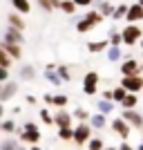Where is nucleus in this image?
<instances>
[{"label":"nucleus","instance_id":"nucleus-1","mask_svg":"<svg viewBox=\"0 0 143 150\" xmlns=\"http://www.w3.org/2000/svg\"><path fill=\"white\" fill-rule=\"evenodd\" d=\"M118 72H121V76H143V63L128 56L118 63Z\"/></svg>","mask_w":143,"mask_h":150},{"label":"nucleus","instance_id":"nucleus-2","mask_svg":"<svg viewBox=\"0 0 143 150\" xmlns=\"http://www.w3.org/2000/svg\"><path fill=\"white\" fill-rule=\"evenodd\" d=\"M121 38H123V45H125V47H132V45L141 43L143 27L141 25H125L123 29H121Z\"/></svg>","mask_w":143,"mask_h":150},{"label":"nucleus","instance_id":"nucleus-3","mask_svg":"<svg viewBox=\"0 0 143 150\" xmlns=\"http://www.w3.org/2000/svg\"><path fill=\"white\" fill-rule=\"evenodd\" d=\"M94 137V130L89 128V123H76L74 125V141L78 148H83V146H87V141Z\"/></svg>","mask_w":143,"mask_h":150},{"label":"nucleus","instance_id":"nucleus-4","mask_svg":"<svg viewBox=\"0 0 143 150\" xmlns=\"http://www.w3.org/2000/svg\"><path fill=\"white\" fill-rule=\"evenodd\" d=\"M99 81H101L99 72H94V69L85 72V76H83V92L87 96H96L99 94Z\"/></svg>","mask_w":143,"mask_h":150},{"label":"nucleus","instance_id":"nucleus-5","mask_svg":"<svg viewBox=\"0 0 143 150\" xmlns=\"http://www.w3.org/2000/svg\"><path fill=\"white\" fill-rule=\"evenodd\" d=\"M118 85H121L128 94H139L143 90V76H123Z\"/></svg>","mask_w":143,"mask_h":150},{"label":"nucleus","instance_id":"nucleus-6","mask_svg":"<svg viewBox=\"0 0 143 150\" xmlns=\"http://www.w3.org/2000/svg\"><path fill=\"white\" fill-rule=\"evenodd\" d=\"M110 130H112L114 134H118V137L123 139V141H128V137L132 134V128H130L128 123H125V121L121 119V117H116V119H112V121H110Z\"/></svg>","mask_w":143,"mask_h":150},{"label":"nucleus","instance_id":"nucleus-7","mask_svg":"<svg viewBox=\"0 0 143 150\" xmlns=\"http://www.w3.org/2000/svg\"><path fill=\"white\" fill-rule=\"evenodd\" d=\"M121 119L130 125L132 130H141V125H143V114L137 112V110H123V112H121Z\"/></svg>","mask_w":143,"mask_h":150},{"label":"nucleus","instance_id":"nucleus-8","mask_svg":"<svg viewBox=\"0 0 143 150\" xmlns=\"http://www.w3.org/2000/svg\"><path fill=\"white\" fill-rule=\"evenodd\" d=\"M16 94H18V81L9 79L7 83H0V103H5V101L13 99Z\"/></svg>","mask_w":143,"mask_h":150},{"label":"nucleus","instance_id":"nucleus-9","mask_svg":"<svg viewBox=\"0 0 143 150\" xmlns=\"http://www.w3.org/2000/svg\"><path fill=\"white\" fill-rule=\"evenodd\" d=\"M74 117H72V112H67V110H56L54 112V125L56 128H74Z\"/></svg>","mask_w":143,"mask_h":150},{"label":"nucleus","instance_id":"nucleus-10","mask_svg":"<svg viewBox=\"0 0 143 150\" xmlns=\"http://www.w3.org/2000/svg\"><path fill=\"white\" fill-rule=\"evenodd\" d=\"M43 132H25L23 128H18V144H27V146H38L40 144Z\"/></svg>","mask_w":143,"mask_h":150},{"label":"nucleus","instance_id":"nucleus-11","mask_svg":"<svg viewBox=\"0 0 143 150\" xmlns=\"http://www.w3.org/2000/svg\"><path fill=\"white\" fill-rule=\"evenodd\" d=\"M2 40L5 43H11V45H20L23 47V43H25V34L18 29H11V27H7L5 34H2Z\"/></svg>","mask_w":143,"mask_h":150},{"label":"nucleus","instance_id":"nucleus-12","mask_svg":"<svg viewBox=\"0 0 143 150\" xmlns=\"http://www.w3.org/2000/svg\"><path fill=\"white\" fill-rule=\"evenodd\" d=\"M143 20V7L141 5H130L128 7V16H125V23L128 25H137V23H141Z\"/></svg>","mask_w":143,"mask_h":150},{"label":"nucleus","instance_id":"nucleus-13","mask_svg":"<svg viewBox=\"0 0 143 150\" xmlns=\"http://www.w3.org/2000/svg\"><path fill=\"white\" fill-rule=\"evenodd\" d=\"M114 7L116 5H112L110 0H94V9H96L103 18H112L114 16Z\"/></svg>","mask_w":143,"mask_h":150},{"label":"nucleus","instance_id":"nucleus-14","mask_svg":"<svg viewBox=\"0 0 143 150\" xmlns=\"http://www.w3.org/2000/svg\"><path fill=\"white\" fill-rule=\"evenodd\" d=\"M7 23H9L7 27H11V29H18V31H25V27H27L25 18H23L18 11H9V16H7Z\"/></svg>","mask_w":143,"mask_h":150},{"label":"nucleus","instance_id":"nucleus-15","mask_svg":"<svg viewBox=\"0 0 143 150\" xmlns=\"http://www.w3.org/2000/svg\"><path fill=\"white\" fill-rule=\"evenodd\" d=\"M18 79H23V81H34V79H36V67L29 65V63L18 65Z\"/></svg>","mask_w":143,"mask_h":150},{"label":"nucleus","instance_id":"nucleus-16","mask_svg":"<svg viewBox=\"0 0 143 150\" xmlns=\"http://www.w3.org/2000/svg\"><path fill=\"white\" fill-rule=\"evenodd\" d=\"M0 45H2V50L9 54L11 61H20V58H23V47H20V45H11V43H5V40Z\"/></svg>","mask_w":143,"mask_h":150},{"label":"nucleus","instance_id":"nucleus-17","mask_svg":"<svg viewBox=\"0 0 143 150\" xmlns=\"http://www.w3.org/2000/svg\"><path fill=\"white\" fill-rule=\"evenodd\" d=\"M110 43H107V38H101V40H92V43H87V52L89 54H101V52H107Z\"/></svg>","mask_w":143,"mask_h":150},{"label":"nucleus","instance_id":"nucleus-18","mask_svg":"<svg viewBox=\"0 0 143 150\" xmlns=\"http://www.w3.org/2000/svg\"><path fill=\"white\" fill-rule=\"evenodd\" d=\"M87 123H89V128H92V130H103V128H107V117H103V114H92V117H89V121H87Z\"/></svg>","mask_w":143,"mask_h":150},{"label":"nucleus","instance_id":"nucleus-19","mask_svg":"<svg viewBox=\"0 0 143 150\" xmlns=\"http://www.w3.org/2000/svg\"><path fill=\"white\" fill-rule=\"evenodd\" d=\"M114 108H116V103H114V101H105V99H99V101H96V110H99V114H103V117L112 114Z\"/></svg>","mask_w":143,"mask_h":150},{"label":"nucleus","instance_id":"nucleus-20","mask_svg":"<svg viewBox=\"0 0 143 150\" xmlns=\"http://www.w3.org/2000/svg\"><path fill=\"white\" fill-rule=\"evenodd\" d=\"M36 5L45 13H51V11H56V9H61V0H36Z\"/></svg>","mask_w":143,"mask_h":150},{"label":"nucleus","instance_id":"nucleus-21","mask_svg":"<svg viewBox=\"0 0 143 150\" xmlns=\"http://www.w3.org/2000/svg\"><path fill=\"white\" fill-rule=\"evenodd\" d=\"M107 43H110V47H121V45H123L121 31H118L116 27H110V31H107Z\"/></svg>","mask_w":143,"mask_h":150},{"label":"nucleus","instance_id":"nucleus-22","mask_svg":"<svg viewBox=\"0 0 143 150\" xmlns=\"http://www.w3.org/2000/svg\"><path fill=\"white\" fill-rule=\"evenodd\" d=\"M11 7H13V11H18L20 16H27V13L31 11L29 0H11Z\"/></svg>","mask_w":143,"mask_h":150},{"label":"nucleus","instance_id":"nucleus-23","mask_svg":"<svg viewBox=\"0 0 143 150\" xmlns=\"http://www.w3.org/2000/svg\"><path fill=\"white\" fill-rule=\"evenodd\" d=\"M105 58H107V63H121L123 61V50L121 47H107Z\"/></svg>","mask_w":143,"mask_h":150},{"label":"nucleus","instance_id":"nucleus-24","mask_svg":"<svg viewBox=\"0 0 143 150\" xmlns=\"http://www.w3.org/2000/svg\"><path fill=\"white\" fill-rule=\"evenodd\" d=\"M83 18H85V20H87V23H89L92 27H96V25H101V23H103V16H101V13L96 11L94 7H92V9H87Z\"/></svg>","mask_w":143,"mask_h":150},{"label":"nucleus","instance_id":"nucleus-25","mask_svg":"<svg viewBox=\"0 0 143 150\" xmlns=\"http://www.w3.org/2000/svg\"><path fill=\"white\" fill-rule=\"evenodd\" d=\"M72 117H74V121H78V123H87L89 121V110H85V108H74L72 110Z\"/></svg>","mask_w":143,"mask_h":150},{"label":"nucleus","instance_id":"nucleus-26","mask_svg":"<svg viewBox=\"0 0 143 150\" xmlns=\"http://www.w3.org/2000/svg\"><path fill=\"white\" fill-rule=\"evenodd\" d=\"M137 105H139V94H128L123 99V103H121L123 110H137Z\"/></svg>","mask_w":143,"mask_h":150},{"label":"nucleus","instance_id":"nucleus-27","mask_svg":"<svg viewBox=\"0 0 143 150\" xmlns=\"http://www.w3.org/2000/svg\"><path fill=\"white\" fill-rule=\"evenodd\" d=\"M0 132H7V134H13V132H18V125L13 119H2L0 121Z\"/></svg>","mask_w":143,"mask_h":150},{"label":"nucleus","instance_id":"nucleus-28","mask_svg":"<svg viewBox=\"0 0 143 150\" xmlns=\"http://www.w3.org/2000/svg\"><path fill=\"white\" fill-rule=\"evenodd\" d=\"M56 74H58V79H61L63 83L72 81V69H69V65H56Z\"/></svg>","mask_w":143,"mask_h":150},{"label":"nucleus","instance_id":"nucleus-29","mask_svg":"<svg viewBox=\"0 0 143 150\" xmlns=\"http://www.w3.org/2000/svg\"><path fill=\"white\" fill-rule=\"evenodd\" d=\"M38 117H40V121H43L45 125H54V114L49 112V108H40V110H38Z\"/></svg>","mask_w":143,"mask_h":150},{"label":"nucleus","instance_id":"nucleus-30","mask_svg":"<svg viewBox=\"0 0 143 150\" xmlns=\"http://www.w3.org/2000/svg\"><path fill=\"white\" fill-rule=\"evenodd\" d=\"M128 7L130 5H116L114 7V16H112V20H125V16H128Z\"/></svg>","mask_w":143,"mask_h":150},{"label":"nucleus","instance_id":"nucleus-31","mask_svg":"<svg viewBox=\"0 0 143 150\" xmlns=\"http://www.w3.org/2000/svg\"><path fill=\"white\" fill-rule=\"evenodd\" d=\"M67 103H69L67 94H54V108H56V110H65Z\"/></svg>","mask_w":143,"mask_h":150},{"label":"nucleus","instance_id":"nucleus-32","mask_svg":"<svg viewBox=\"0 0 143 150\" xmlns=\"http://www.w3.org/2000/svg\"><path fill=\"white\" fill-rule=\"evenodd\" d=\"M103 148H105V141H103L101 137H96V134L87 141V150H103Z\"/></svg>","mask_w":143,"mask_h":150},{"label":"nucleus","instance_id":"nucleus-33","mask_svg":"<svg viewBox=\"0 0 143 150\" xmlns=\"http://www.w3.org/2000/svg\"><path fill=\"white\" fill-rule=\"evenodd\" d=\"M18 141H16V139L13 137H7V139H2V141H0V150H18Z\"/></svg>","mask_w":143,"mask_h":150},{"label":"nucleus","instance_id":"nucleus-34","mask_svg":"<svg viewBox=\"0 0 143 150\" xmlns=\"http://www.w3.org/2000/svg\"><path fill=\"white\" fill-rule=\"evenodd\" d=\"M125 96H128V92H125V90L121 88V85H116V88L112 90V101H114V103H118V105L123 103V99H125Z\"/></svg>","mask_w":143,"mask_h":150},{"label":"nucleus","instance_id":"nucleus-35","mask_svg":"<svg viewBox=\"0 0 143 150\" xmlns=\"http://www.w3.org/2000/svg\"><path fill=\"white\" fill-rule=\"evenodd\" d=\"M43 76H45V81L47 83H51V85H54V88H58V85H61V79H58V74H56V69H54V72H47V69H45L43 72Z\"/></svg>","mask_w":143,"mask_h":150},{"label":"nucleus","instance_id":"nucleus-36","mask_svg":"<svg viewBox=\"0 0 143 150\" xmlns=\"http://www.w3.org/2000/svg\"><path fill=\"white\" fill-rule=\"evenodd\" d=\"M13 61L9 58V54H7L5 50H2V45H0V67H5V69H11Z\"/></svg>","mask_w":143,"mask_h":150},{"label":"nucleus","instance_id":"nucleus-37","mask_svg":"<svg viewBox=\"0 0 143 150\" xmlns=\"http://www.w3.org/2000/svg\"><path fill=\"white\" fill-rule=\"evenodd\" d=\"M58 139L72 141V139H74V128H58Z\"/></svg>","mask_w":143,"mask_h":150},{"label":"nucleus","instance_id":"nucleus-38","mask_svg":"<svg viewBox=\"0 0 143 150\" xmlns=\"http://www.w3.org/2000/svg\"><path fill=\"white\" fill-rule=\"evenodd\" d=\"M61 11L67 13V16H72V13L76 11V5L72 2V0H61Z\"/></svg>","mask_w":143,"mask_h":150},{"label":"nucleus","instance_id":"nucleus-39","mask_svg":"<svg viewBox=\"0 0 143 150\" xmlns=\"http://www.w3.org/2000/svg\"><path fill=\"white\" fill-rule=\"evenodd\" d=\"M92 29H94V27L89 25L85 18H81L78 23H76V31H78V34H87V31H92Z\"/></svg>","mask_w":143,"mask_h":150},{"label":"nucleus","instance_id":"nucleus-40","mask_svg":"<svg viewBox=\"0 0 143 150\" xmlns=\"http://www.w3.org/2000/svg\"><path fill=\"white\" fill-rule=\"evenodd\" d=\"M20 128H23L25 132H40V128H38L36 121H25V123L20 125Z\"/></svg>","mask_w":143,"mask_h":150},{"label":"nucleus","instance_id":"nucleus-41","mask_svg":"<svg viewBox=\"0 0 143 150\" xmlns=\"http://www.w3.org/2000/svg\"><path fill=\"white\" fill-rule=\"evenodd\" d=\"M76 7H87V9H92L94 7V0H72Z\"/></svg>","mask_w":143,"mask_h":150},{"label":"nucleus","instance_id":"nucleus-42","mask_svg":"<svg viewBox=\"0 0 143 150\" xmlns=\"http://www.w3.org/2000/svg\"><path fill=\"white\" fill-rule=\"evenodd\" d=\"M43 103L47 108H54V94H43Z\"/></svg>","mask_w":143,"mask_h":150},{"label":"nucleus","instance_id":"nucleus-43","mask_svg":"<svg viewBox=\"0 0 143 150\" xmlns=\"http://www.w3.org/2000/svg\"><path fill=\"white\" fill-rule=\"evenodd\" d=\"M7 81H9V69L0 67V83H7Z\"/></svg>","mask_w":143,"mask_h":150},{"label":"nucleus","instance_id":"nucleus-44","mask_svg":"<svg viewBox=\"0 0 143 150\" xmlns=\"http://www.w3.org/2000/svg\"><path fill=\"white\" fill-rule=\"evenodd\" d=\"M116 150H137V148H134V146H130L128 141H121V144L116 146Z\"/></svg>","mask_w":143,"mask_h":150},{"label":"nucleus","instance_id":"nucleus-45","mask_svg":"<svg viewBox=\"0 0 143 150\" xmlns=\"http://www.w3.org/2000/svg\"><path fill=\"white\" fill-rule=\"evenodd\" d=\"M25 101H27V105H36V96H34V94H27Z\"/></svg>","mask_w":143,"mask_h":150},{"label":"nucleus","instance_id":"nucleus-46","mask_svg":"<svg viewBox=\"0 0 143 150\" xmlns=\"http://www.w3.org/2000/svg\"><path fill=\"white\" fill-rule=\"evenodd\" d=\"M103 99H105V101H112V90H105V92H103Z\"/></svg>","mask_w":143,"mask_h":150},{"label":"nucleus","instance_id":"nucleus-47","mask_svg":"<svg viewBox=\"0 0 143 150\" xmlns=\"http://www.w3.org/2000/svg\"><path fill=\"white\" fill-rule=\"evenodd\" d=\"M45 69H47V72H54V69H56V63H47V65H45Z\"/></svg>","mask_w":143,"mask_h":150},{"label":"nucleus","instance_id":"nucleus-48","mask_svg":"<svg viewBox=\"0 0 143 150\" xmlns=\"http://www.w3.org/2000/svg\"><path fill=\"white\" fill-rule=\"evenodd\" d=\"M2 114H5V105L0 103V121H2Z\"/></svg>","mask_w":143,"mask_h":150},{"label":"nucleus","instance_id":"nucleus-49","mask_svg":"<svg viewBox=\"0 0 143 150\" xmlns=\"http://www.w3.org/2000/svg\"><path fill=\"white\" fill-rule=\"evenodd\" d=\"M29 150H43L40 146H29Z\"/></svg>","mask_w":143,"mask_h":150},{"label":"nucleus","instance_id":"nucleus-50","mask_svg":"<svg viewBox=\"0 0 143 150\" xmlns=\"http://www.w3.org/2000/svg\"><path fill=\"white\" fill-rule=\"evenodd\" d=\"M134 148H137V150H143V139H141V144H139V146H134Z\"/></svg>","mask_w":143,"mask_h":150},{"label":"nucleus","instance_id":"nucleus-51","mask_svg":"<svg viewBox=\"0 0 143 150\" xmlns=\"http://www.w3.org/2000/svg\"><path fill=\"white\" fill-rule=\"evenodd\" d=\"M103 150H116V148H114V146H105Z\"/></svg>","mask_w":143,"mask_h":150},{"label":"nucleus","instance_id":"nucleus-52","mask_svg":"<svg viewBox=\"0 0 143 150\" xmlns=\"http://www.w3.org/2000/svg\"><path fill=\"white\" fill-rule=\"evenodd\" d=\"M18 150H29V148H25V146H18Z\"/></svg>","mask_w":143,"mask_h":150},{"label":"nucleus","instance_id":"nucleus-53","mask_svg":"<svg viewBox=\"0 0 143 150\" xmlns=\"http://www.w3.org/2000/svg\"><path fill=\"white\" fill-rule=\"evenodd\" d=\"M137 5H141V7H143V0H137Z\"/></svg>","mask_w":143,"mask_h":150},{"label":"nucleus","instance_id":"nucleus-54","mask_svg":"<svg viewBox=\"0 0 143 150\" xmlns=\"http://www.w3.org/2000/svg\"><path fill=\"white\" fill-rule=\"evenodd\" d=\"M139 45H141V50H143V38H141V43H139Z\"/></svg>","mask_w":143,"mask_h":150},{"label":"nucleus","instance_id":"nucleus-55","mask_svg":"<svg viewBox=\"0 0 143 150\" xmlns=\"http://www.w3.org/2000/svg\"><path fill=\"white\" fill-rule=\"evenodd\" d=\"M141 132H143V125H141Z\"/></svg>","mask_w":143,"mask_h":150}]
</instances>
